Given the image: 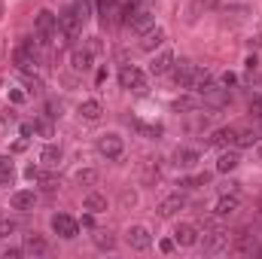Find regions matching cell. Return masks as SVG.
<instances>
[{
  "label": "cell",
  "instance_id": "3957f363",
  "mask_svg": "<svg viewBox=\"0 0 262 259\" xmlns=\"http://www.w3.org/2000/svg\"><path fill=\"white\" fill-rule=\"evenodd\" d=\"M34 31H37V40H40L43 46L55 43V31H58V16H55V13H49V10L37 13V19H34Z\"/></svg>",
  "mask_w": 262,
  "mask_h": 259
},
{
  "label": "cell",
  "instance_id": "60d3db41",
  "mask_svg": "<svg viewBox=\"0 0 262 259\" xmlns=\"http://www.w3.org/2000/svg\"><path fill=\"white\" fill-rule=\"evenodd\" d=\"M25 177H28V180H40V168H37V165H28Z\"/></svg>",
  "mask_w": 262,
  "mask_h": 259
},
{
  "label": "cell",
  "instance_id": "5b68a950",
  "mask_svg": "<svg viewBox=\"0 0 262 259\" xmlns=\"http://www.w3.org/2000/svg\"><path fill=\"white\" fill-rule=\"evenodd\" d=\"M201 247H204V253H210V256H216V253H222V250H229V232H222V229H216V226L204 229Z\"/></svg>",
  "mask_w": 262,
  "mask_h": 259
},
{
  "label": "cell",
  "instance_id": "603a6c76",
  "mask_svg": "<svg viewBox=\"0 0 262 259\" xmlns=\"http://www.w3.org/2000/svg\"><path fill=\"white\" fill-rule=\"evenodd\" d=\"M10 204H13V210H34L37 195H34V189H19V192H13Z\"/></svg>",
  "mask_w": 262,
  "mask_h": 259
},
{
  "label": "cell",
  "instance_id": "8fae6325",
  "mask_svg": "<svg viewBox=\"0 0 262 259\" xmlns=\"http://www.w3.org/2000/svg\"><path fill=\"white\" fill-rule=\"evenodd\" d=\"M125 241H128V247H131V250H146L149 244H153V235H149V229H146V226H128Z\"/></svg>",
  "mask_w": 262,
  "mask_h": 259
},
{
  "label": "cell",
  "instance_id": "52a82bcc",
  "mask_svg": "<svg viewBox=\"0 0 262 259\" xmlns=\"http://www.w3.org/2000/svg\"><path fill=\"white\" fill-rule=\"evenodd\" d=\"M238 210H241L238 192H222L219 201H216V207H213V216H216V219H229V216H235Z\"/></svg>",
  "mask_w": 262,
  "mask_h": 259
},
{
  "label": "cell",
  "instance_id": "e575fe53",
  "mask_svg": "<svg viewBox=\"0 0 262 259\" xmlns=\"http://www.w3.org/2000/svg\"><path fill=\"white\" fill-rule=\"evenodd\" d=\"M40 186H43V192H55L58 183H55V177H43V174H40Z\"/></svg>",
  "mask_w": 262,
  "mask_h": 259
},
{
  "label": "cell",
  "instance_id": "ba28073f",
  "mask_svg": "<svg viewBox=\"0 0 262 259\" xmlns=\"http://www.w3.org/2000/svg\"><path fill=\"white\" fill-rule=\"evenodd\" d=\"M80 28H83V19L73 13V7L64 10V13L58 16V31L67 37V40H77V37H80Z\"/></svg>",
  "mask_w": 262,
  "mask_h": 259
},
{
  "label": "cell",
  "instance_id": "484cf974",
  "mask_svg": "<svg viewBox=\"0 0 262 259\" xmlns=\"http://www.w3.org/2000/svg\"><path fill=\"white\" fill-rule=\"evenodd\" d=\"M229 247H232V253H241V256H244V253H253V235L238 232V235H235V241H232Z\"/></svg>",
  "mask_w": 262,
  "mask_h": 259
},
{
  "label": "cell",
  "instance_id": "681fc988",
  "mask_svg": "<svg viewBox=\"0 0 262 259\" xmlns=\"http://www.w3.org/2000/svg\"><path fill=\"white\" fill-rule=\"evenodd\" d=\"M198 7H204V10H213V7H216V0H198Z\"/></svg>",
  "mask_w": 262,
  "mask_h": 259
},
{
  "label": "cell",
  "instance_id": "2e32d148",
  "mask_svg": "<svg viewBox=\"0 0 262 259\" xmlns=\"http://www.w3.org/2000/svg\"><path fill=\"white\" fill-rule=\"evenodd\" d=\"M128 25H131L134 34H146L149 28L156 25V16H153V13H146V10H137V13L128 16Z\"/></svg>",
  "mask_w": 262,
  "mask_h": 259
},
{
  "label": "cell",
  "instance_id": "7bdbcfd3",
  "mask_svg": "<svg viewBox=\"0 0 262 259\" xmlns=\"http://www.w3.org/2000/svg\"><path fill=\"white\" fill-rule=\"evenodd\" d=\"M31 134H37V131H34V125H31V122H25V125H22V137H28V140H31Z\"/></svg>",
  "mask_w": 262,
  "mask_h": 259
},
{
  "label": "cell",
  "instance_id": "f907efd6",
  "mask_svg": "<svg viewBox=\"0 0 262 259\" xmlns=\"http://www.w3.org/2000/svg\"><path fill=\"white\" fill-rule=\"evenodd\" d=\"M256 156H259V159H262V140H259V143H256Z\"/></svg>",
  "mask_w": 262,
  "mask_h": 259
},
{
  "label": "cell",
  "instance_id": "4316f807",
  "mask_svg": "<svg viewBox=\"0 0 262 259\" xmlns=\"http://www.w3.org/2000/svg\"><path fill=\"white\" fill-rule=\"evenodd\" d=\"M198 104H201V98H189V95H183V98L174 101V110H177V113H195Z\"/></svg>",
  "mask_w": 262,
  "mask_h": 259
},
{
  "label": "cell",
  "instance_id": "f1b7e54d",
  "mask_svg": "<svg viewBox=\"0 0 262 259\" xmlns=\"http://www.w3.org/2000/svg\"><path fill=\"white\" fill-rule=\"evenodd\" d=\"M259 143V131H238L235 134V146H238V150H247V146H256Z\"/></svg>",
  "mask_w": 262,
  "mask_h": 259
},
{
  "label": "cell",
  "instance_id": "b9f144b4",
  "mask_svg": "<svg viewBox=\"0 0 262 259\" xmlns=\"http://www.w3.org/2000/svg\"><path fill=\"white\" fill-rule=\"evenodd\" d=\"M159 247H162V253H171V250H174L177 244H174V238H165V241H162Z\"/></svg>",
  "mask_w": 262,
  "mask_h": 259
},
{
  "label": "cell",
  "instance_id": "30bf717a",
  "mask_svg": "<svg viewBox=\"0 0 262 259\" xmlns=\"http://www.w3.org/2000/svg\"><path fill=\"white\" fill-rule=\"evenodd\" d=\"M174 83H177V89H189L192 86V80H195V73H198V67L192 64V61H174Z\"/></svg>",
  "mask_w": 262,
  "mask_h": 259
},
{
  "label": "cell",
  "instance_id": "f35d334b",
  "mask_svg": "<svg viewBox=\"0 0 262 259\" xmlns=\"http://www.w3.org/2000/svg\"><path fill=\"white\" fill-rule=\"evenodd\" d=\"M0 122H4V125H10V122H16V110H4V113H0Z\"/></svg>",
  "mask_w": 262,
  "mask_h": 259
},
{
  "label": "cell",
  "instance_id": "ffe728a7",
  "mask_svg": "<svg viewBox=\"0 0 262 259\" xmlns=\"http://www.w3.org/2000/svg\"><path fill=\"white\" fill-rule=\"evenodd\" d=\"M98 16L104 22H116L119 16H125L122 13V0H98Z\"/></svg>",
  "mask_w": 262,
  "mask_h": 259
},
{
  "label": "cell",
  "instance_id": "8d00e7d4",
  "mask_svg": "<svg viewBox=\"0 0 262 259\" xmlns=\"http://www.w3.org/2000/svg\"><path fill=\"white\" fill-rule=\"evenodd\" d=\"M40 89H43L40 80H37V77H28V92H31V95H40Z\"/></svg>",
  "mask_w": 262,
  "mask_h": 259
},
{
  "label": "cell",
  "instance_id": "8992f818",
  "mask_svg": "<svg viewBox=\"0 0 262 259\" xmlns=\"http://www.w3.org/2000/svg\"><path fill=\"white\" fill-rule=\"evenodd\" d=\"M49 226H52V232H55L58 238H64V241H70V238L80 235V223H77L73 216H67V213H55V216L49 219Z\"/></svg>",
  "mask_w": 262,
  "mask_h": 259
},
{
  "label": "cell",
  "instance_id": "6da1fadb",
  "mask_svg": "<svg viewBox=\"0 0 262 259\" xmlns=\"http://www.w3.org/2000/svg\"><path fill=\"white\" fill-rule=\"evenodd\" d=\"M95 150H98L107 162H116V159H122V153H125V140H122L116 131H107V134H101V137L95 140Z\"/></svg>",
  "mask_w": 262,
  "mask_h": 259
},
{
  "label": "cell",
  "instance_id": "9c48e42d",
  "mask_svg": "<svg viewBox=\"0 0 262 259\" xmlns=\"http://www.w3.org/2000/svg\"><path fill=\"white\" fill-rule=\"evenodd\" d=\"M92 61H95V52L89 46H77L70 52V70L73 73H89L92 70Z\"/></svg>",
  "mask_w": 262,
  "mask_h": 259
},
{
  "label": "cell",
  "instance_id": "44dd1931",
  "mask_svg": "<svg viewBox=\"0 0 262 259\" xmlns=\"http://www.w3.org/2000/svg\"><path fill=\"white\" fill-rule=\"evenodd\" d=\"M77 113H80V119H83V122H98V119L104 116V107H101V101L89 98V101H83V104H80Z\"/></svg>",
  "mask_w": 262,
  "mask_h": 259
},
{
  "label": "cell",
  "instance_id": "4dcf8cb0",
  "mask_svg": "<svg viewBox=\"0 0 262 259\" xmlns=\"http://www.w3.org/2000/svg\"><path fill=\"white\" fill-rule=\"evenodd\" d=\"M34 131H37V134H43V137H52V134H55V128H52V116L46 113V116H40V119H34Z\"/></svg>",
  "mask_w": 262,
  "mask_h": 259
},
{
  "label": "cell",
  "instance_id": "7dc6e473",
  "mask_svg": "<svg viewBox=\"0 0 262 259\" xmlns=\"http://www.w3.org/2000/svg\"><path fill=\"white\" fill-rule=\"evenodd\" d=\"M238 186H241V183H226V186H222V192H238Z\"/></svg>",
  "mask_w": 262,
  "mask_h": 259
},
{
  "label": "cell",
  "instance_id": "74e56055",
  "mask_svg": "<svg viewBox=\"0 0 262 259\" xmlns=\"http://www.w3.org/2000/svg\"><path fill=\"white\" fill-rule=\"evenodd\" d=\"M219 83L226 86V89H232V86L238 83V77H235V73H229V70H226V73H222V77H219Z\"/></svg>",
  "mask_w": 262,
  "mask_h": 259
},
{
  "label": "cell",
  "instance_id": "1f68e13d",
  "mask_svg": "<svg viewBox=\"0 0 262 259\" xmlns=\"http://www.w3.org/2000/svg\"><path fill=\"white\" fill-rule=\"evenodd\" d=\"M92 238H95V247L98 250H116V238L110 235V232H95Z\"/></svg>",
  "mask_w": 262,
  "mask_h": 259
},
{
  "label": "cell",
  "instance_id": "ab89813d",
  "mask_svg": "<svg viewBox=\"0 0 262 259\" xmlns=\"http://www.w3.org/2000/svg\"><path fill=\"white\" fill-rule=\"evenodd\" d=\"M22 253H25L22 247H7V250H4V256H7V259H19Z\"/></svg>",
  "mask_w": 262,
  "mask_h": 259
},
{
  "label": "cell",
  "instance_id": "d4e9b609",
  "mask_svg": "<svg viewBox=\"0 0 262 259\" xmlns=\"http://www.w3.org/2000/svg\"><path fill=\"white\" fill-rule=\"evenodd\" d=\"M83 210H89V213H104V210H107V198H104L101 192H89V195L83 198Z\"/></svg>",
  "mask_w": 262,
  "mask_h": 259
},
{
  "label": "cell",
  "instance_id": "7c38bea8",
  "mask_svg": "<svg viewBox=\"0 0 262 259\" xmlns=\"http://www.w3.org/2000/svg\"><path fill=\"white\" fill-rule=\"evenodd\" d=\"M174 61H177L174 52L171 49H162V52L153 55V61H149V73H153V77H165V73H171Z\"/></svg>",
  "mask_w": 262,
  "mask_h": 259
},
{
  "label": "cell",
  "instance_id": "d6a6232c",
  "mask_svg": "<svg viewBox=\"0 0 262 259\" xmlns=\"http://www.w3.org/2000/svg\"><path fill=\"white\" fill-rule=\"evenodd\" d=\"M19 229V219H13V216H7V219H0V238H7V235H13Z\"/></svg>",
  "mask_w": 262,
  "mask_h": 259
},
{
  "label": "cell",
  "instance_id": "c3c4849f",
  "mask_svg": "<svg viewBox=\"0 0 262 259\" xmlns=\"http://www.w3.org/2000/svg\"><path fill=\"white\" fill-rule=\"evenodd\" d=\"M10 98H13V101H16V104H22V101H25V95H22V92H19V89H13V95H10Z\"/></svg>",
  "mask_w": 262,
  "mask_h": 259
},
{
  "label": "cell",
  "instance_id": "d6986e66",
  "mask_svg": "<svg viewBox=\"0 0 262 259\" xmlns=\"http://www.w3.org/2000/svg\"><path fill=\"white\" fill-rule=\"evenodd\" d=\"M28 256H46L49 253V241L43 238V235H25V247H22Z\"/></svg>",
  "mask_w": 262,
  "mask_h": 259
},
{
  "label": "cell",
  "instance_id": "7402d4cb",
  "mask_svg": "<svg viewBox=\"0 0 262 259\" xmlns=\"http://www.w3.org/2000/svg\"><path fill=\"white\" fill-rule=\"evenodd\" d=\"M198 159H201V153H198V150H189V146H183V150H177V153H174V165H177V168H183V171L195 168V165H198Z\"/></svg>",
  "mask_w": 262,
  "mask_h": 259
},
{
  "label": "cell",
  "instance_id": "7a4b0ae2",
  "mask_svg": "<svg viewBox=\"0 0 262 259\" xmlns=\"http://www.w3.org/2000/svg\"><path fill=\"white\" fill-rule=\"evenodd\" d=\"M37 49H40V40H25V43L16 49L13 61H16V67H19L22 73H34V70H37V64H40V58H37Z\"/></svg>",
  "mask_w": 262,
  "mask_h": 259
},
{
  "label": "cell",
  "instance_id": "cb8c5ba5",
  "mask_svg": "<svg viewBox=\"0 0 262 259\" xmlns=\"http://www.w3.org/2000/svg\"><path fill=\"white\" fill-rule=\"evenodd\" d=\"M235 128H216L213 134H210V146H219V150H226V146H235Z\"/></svg>",
  "mask_w": 262,
  "mask_h": 259
},
{
  "label": "cell",
  "instance_id": "83f0119b",
  "mask_svg": "<svg viewBox=\"0 0 262 259\" xmlns=\"http://www.w3.org/2000/svg\"><path fill=\"white\" fill-rule=\"evenodd\" d=\"M13 180H16V165H13V159L0 156V183H4V186H10Z\"/></svg>",
  "mask_w": 262,
  "mask_h": 259
},
{
  "label": "cell",
  "instance_id": "d590c367",
  "mask_svg": "<svg viewBox=\"0 0 262 259\" xmlns=\"http://www.w3.org/2000/svg\"><path fill=\"white\" fill-rule=\"evenodd\" d=\"M250 113H256V116L262 119V95H256V98H250Z\"/></svg>",
  "mask_w": 262,
  "mask_h": 259
},
{
  "label": "cell",
  "instance_id": "9a60e30c",
  "mask_svg": "<svg viewBox=\"0 0 262 259\" xmlns=\"http://www.w3.org/2000/svg\"><path fill=\"white\" fill-rule=\"evenodd\" d=\"M61 159H64L61 143H46L43 150H40V165H43V168H58Z\"/></svg>",
  "mask_w": 262,
  "mask_h": 259
},
{
  "label": "cell",
  "instance_id": "bcb514c9",
  "mask_svg": "<svg viewBox=\"0 0 262 259\" xmlns=\"http://www.w3.org/2000/svg\"><path fill=\"white\" fill-rule=\"evenodd\" d=\"M25 146H28V137H19V140H16V153H22Z\"/></svg>",
  "mask_w": 262,
  "mask_h": 259
},
{
  "label": "cell",
  "instance_id": "f6af8a7d",
  "mask_svg": "<svg viewBox=\"0 0 262 259\" xmlns=\"http://www.w3.org/2000/svg\"><path fill=\"white\" fill-rule=\"evenodd\" d=\"M95 83H98V86H104V83H107V70H98V77H95Z\"/></svg>",
  "mask_w": 262,
  "mask_h": 259
},
{
  "label": "cell",
  "instance_id": "836d02e7",
  "mask_svg": "<svg viewBox=\"0 0 262 259\" xmlns=\"http://www.w3.org/2000/svg\"><path fill=\"white\" fill-rule=\"evenodd\" d=\"M73 13H77L83 22L89 19V13H92V4H89V0H73Z\"/></svg>",
  "mask_w": 262,
  "mask_h": 259
},
{
  "label": "cell",
  "instance_id": "ee69618b",
  "mask_svg": "<svg viewBox=\"0 0 262 259\" xmlns=\"http://www.w3.org/2000/svg\"><path fill=\"white\" fill-rule=\"evenodd\" d=\"M244 64H247V73H253V70H256V64H259V61H256V55H250V58H247V61H244Z\"/></svg>",
  "mask_w": 262,
  "mask_h": 259
},
{
  "label": "cell",
  "instance_id": "277c9868",
  "mask_svg": "<svg viewBox=\"0 0 262 259\" xmlns=\"http://www.w3.org/2000/svg\"><path fill=\"white\" fill-rule=\"evenodd\" d=\"M119 86L128 92H146V73L137 64H122L119 70Z\"/></svg>",
  "mask_w": 262,
  "mask_h": 259
},
{
  "label": "cell",
  "instance_id": "f546056e",
  "mask_svg": "<svg viewBox=\"0 0 262 259\" xmlns=\"http://www.w3.org/2000/svg\"><path fill=\"white\" fill-rule=\"evenodd\" d=\"M73 180H77L80 186H95V183H98V171L95 168H80L77 174H73Z\"/></svg>",
  "mask_w": 262,
  "mask_h": 259
},
{
  "label": "cell",
  "instance_id": "ac0fdd59",
  "mask_svg": "<svg viewBox=\"0 0 262 259\" xmlns=\"http://www.w3.org/2000/svg\"><path fill=\"white\" fill-rule=\"evenodd\" d=\"M238 165H241L238 146H235V150H229V146H226V150L219 153V159H216V174H229V171H235Z\"/></svg>",
  "mask_w": 262,
  "mask_h": 259
},
{
  "label": "cell",
  "instance_id": "4fadbf2b",
  "mask_svg": "<svg viewBox=\"0 0 262 259\" xmlns=\"http://www.w3.org/2000/svg\"><path fill=\"white\" fill-rule=\"evenodd\" d=\"M174 244L177 247H195L198 244V229L192 226V223H180V226H174Z\"/></svg>",
  "mask_w": 262,
  "mask_h": 259
},
{
  "label": "cell",
  "instance_id": "5bb4252c",
  "mask_svg": "<svg viewBox=\"0 0 262 259\" xmlns=\"http://www.w3.org/2000/svg\"><path fill=\"white\" fill-rule=\"evenodd\" d=\"M186 207V195L177 189V192H171V195H165L162 201H159V216H174V213H180Z\"/></svg>",
  "mask_w": 262,
  "mask_h": 259
},
{
  "label": "cell",
  "instance_id": "e0dca14e",
  "mask_svg": "<svg viewBox=\"0 0 262 259\" xmlns=\"http://www.w3.org/2000/svg\"><path fill=\"white\" fill-rule=\"evenodd\" d=\"M162 43H165V31L156 28V25L149 28L146 34H140V49H143V52H156Z\"/></svg>",
  "mask_w": 262,
  "mask_h": 259
}]
</instances>
